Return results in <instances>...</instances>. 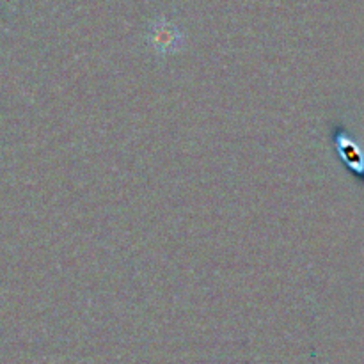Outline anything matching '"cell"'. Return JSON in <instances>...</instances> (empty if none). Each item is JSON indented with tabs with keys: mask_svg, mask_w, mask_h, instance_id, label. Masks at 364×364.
Here are the masks:
<instances>
[{
	"mask_svg": "<svg viewBox=\"0 0 364 364\" xmlns=\"http://www.w3.org/2000/svg\"><path fill=\"white\" fill-rule=\"evenodd\" d=\"M336 144L338 148H340L341 159L345 160V164L350 167V171H354L359 178L364 180V156L363 153L359 151L358 144H355L345 132L341 135H338Z\"/></svg>",
	"mask_w": 364,
	"mask_h": 364,
	"instance_id": "obj_1",
	"label": "cell"
}]
</instances>
